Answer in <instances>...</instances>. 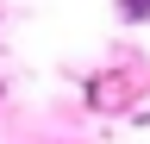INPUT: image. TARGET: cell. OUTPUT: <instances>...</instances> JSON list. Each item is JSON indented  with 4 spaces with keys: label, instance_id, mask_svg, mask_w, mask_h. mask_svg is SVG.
I'll return each mask as SVG.
<instances>
[{
    "label": "cell",
    "instance_id": "6da1fadb",
    "mask_svg": "<svg viewBox=\"0 0 150 144\" xmlns=\"http://www.w3.org/2000/svg\"><path fill=\"white\" fill-rule=\"evenodd\" d=\"M125 13H131V19H144V13H150V0H125Z\"/></svg>",
    "mask_w": 150,
    "mask_h": 144
}]
</instances>
